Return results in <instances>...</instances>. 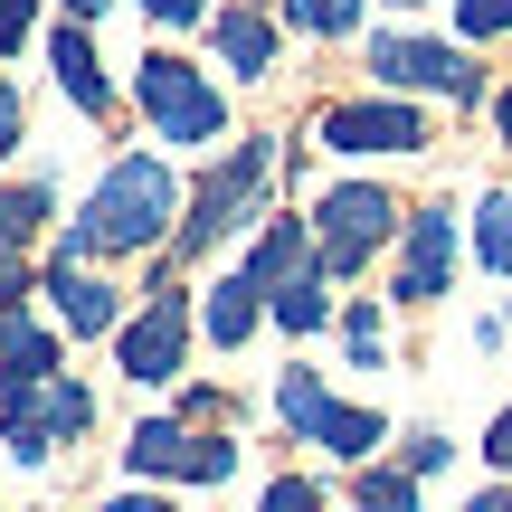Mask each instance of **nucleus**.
Wrapping results in <instances>:
<instances>
[{
    "label": "nucleus",
    "instance_id": "6ab92c4d",
    "mask_svg": "<svg viewBox=\"0 0 512 512\" xmlns=\"http://www.w3.org/2000/svg\"><path fill=\"white\" fill-rule=\"evenodd\" d=\"M48 219V190H0V256H19Z\"/></svg>",
    "mask_w": 512,
    "mask_h": 512
},
{
    "label": "nucleus",
    "instance_id": "1a4fd4ad",
    "mask_svg": "<svg viewBox=\"0 0 512 512\" xmlns=\"http://www.w3.org/2000/svg\"><path fill=\"white\" fill-rule=\"evenodd\" d=\"M323 143L332 152H427V114L418 105H332Z\"/></svg>",
    "mask_w": 512,
    "mask_h": 512
},
{
    "label": "nucleus",
    "instance_id": "72a5a7b5",
    "mask_svg": "<svg viewBox=\"0 0 512 512\" xmlns=\"http://www.w3.org/2000/svg\"><path fill=\"white\" fill-rule=\"evenodd\" d=\"M465 512H512V494H484V503H465Z\"/></svg>",
    "mask_w": 512,
    "mask_h": 512
},
{
    "label": "nucleus",
    "instance_id": "7ed1b4c3",
    "mask_svg": "<svg viewBox=\"0 0 512 512\" xmlns=\"http://www.w3.org/2000/svg\"><path fill=\"white\" fill-rule=\"evenodd\" d=\"M266 162H275V143H238L228 171H209L200 200H190V219H181V256H200V247H219L228 228H247L256 190H266Z\"/></svg>",
    "mask_w": 512,
    "mask_h": 512
},
{
    "label": "nucleus",
    "instance_id": "c756f323",
    "mask_svg": "<svg viewBox=\"0 0 512 512\" xmlns=\"http://www.w3.org/2000/svg\"><path fill=\"white\" fill-rule=\"evenodd\" d=\"M484 456H494V465H503V475H512V408H503V418H494V437H484Z\"/></svg>",
    "mask_w": 512,
    "mask_h": 512
},
{
    "label": "nucleus",
    "instance_id": "20e7f679",
    "mask_svg": "<svg viewBox=\"0 0 512 512\" xmlns=\"http://www.w3.org/2000/svg\"><path fill=\"white\" fill-rule=\"evenodd\" d=\"M124 465H133V475H171V484H228V475H238V446L200 437L190 418H152V427H133Z\"/></svg>",
    "mask_w": 512,
    "mask_h": 512
},
{
    "label": "nucleus",
    "instance_id": "4be33fe9",
    "mask_svg": "<svg viewBox=\"0 0 512 512\" xmlns=\"http://www.w3.org/2000/svg\"><path fill=\"white\" fill-rule=\"evenodd\" d=\"M351 512H418V494H408V475H380V465H370L361 494H351Z\"/></svg>",
    "mask_w": 512,
    "mask_h": 512
},
{
    "label": "nucleus",
    "instance_id": "a211bd4d",
    "mask_svg": "<svg viewBox=\"0 0 512 512\" xmlns=\"http://www.w3.org/2000/svg\"><path fill=\"white\" fill-rule=\"evenodd\" d=\"M294 256H304V219H275L266 238H256L247 275H256V285H294Z\"/></svg>",
    "mask_w": 512,
    "mask_h": 512
},
{
    "label": "nucleus",
    "instance_id": "c85d7f7f",
    "mask_svg": "<svg viewBox=\"0 0 512 512\" xmlns=\"http://www.w3.org/2000/svg\"><path fill=\"white\" fill-rule=\"evenodd\" d=\"M10 152H19V95L0 86V162H10Z\"/></svg>",
    "mask_w": 512,
    "mask_h": 512
},
{
    "label": "nucleus",
    "instance_id": "6e6552de",
    "mask_svg": "<svg viewBox=\"0 0 512 512\" xmlns=\"http://www.w3.org/2000/svg\"><path fill=\"white\" fill-rule=\"evenodd\" d=\"M181 342H190V304L162 285V294L143 304V323H124V380H133V389L171 380V370H181Z\"/></svg>",
    "mask_w": 512,
    "mask_h": 512
},
{
    "label": "nucleus",
    "instance_id": "39448f33",
    "mask_svg": "<svg viewBox=\"0 0 512 512\" xmlns=\"http://www.w3.org/2000/svg\"><path fill=\"white\" fill-rule=\"evenodd\" d=\"M313 228H323V247H313V256H323V275H361L370 256L399 238V200H389V190H332Z\"/></svg>",
    "mask_w": 512,
    "mask_h": 512
},
{
    "label": "nucleus",
    "instance_id": "9d476101",
    "mask_svg": "<svg viewBox=\"0 0 512 512\" xmlns=\"http://www.w3.org/2000/svg\"><path fill=\"white\" fill-rule=\"evenodd\" d=\"M446 275H456V228H446V209H427V219H408L399 247V304H437Z\"/></svg>",
    "mask_w": 512,
    "mask_h": 512
},
{
    "label": "nucleus",
    "instance_id": "f03ea898",
    "mask_svg": "<svg viewBox=\"0 0 512 512\" xmlns=\"http://www.w3.org/2000/svg\"><path fill=\"white\" fill-rule=\"evenodd\" d=\"M133 95H143V114H152L162 143H219L228 133L219 86H209L190 57H143V67H133Z\"/></svg>",
    "mask_w": 512,
    "mask_h": 512
},
{
    "label": "nucleus",
    "instance_id": "f8f14e48",
    "mask_svg": "<svg viewBox=\"0 0 512 512\" xmlns=\"http://www.w3.org/2000/svg\"><path fill=\"white\" fill-rule=\"evenodd\" d=\"M48 304L67 313V332H114V285H95V275H76L67 256L48 266Z\"/></svg>",
    "mask_w": 512,
    "mask_h": 512
},
{
    "label": "nucleus",
    "instance_id": "393cba45",
    "mask_svg": "<svg viewBox=\"0 0 512 512\" xmlns=\"http://www.w3.org/2000/svg\"><path fill=\"white\" fill-rule=\"evenodd\" d=\"M266 512H323V494H313L304 475H275L266 484Z\"/></svg>",
    "mask_w": 512,
    "mask_h": 512
},
{
    "label": "nucleus",
    "instance_id": "423d86ee",
    "mask_svg": "<svg viewBox=\"0 0 512 512\" xmlns=\"http://www.w3.org/2000/svg\"><path fill=\"white\" fill-rule=\"evenodd\" d=\"M95 418V399L76 380H38V389H10V408H0V437H10L19 465H48L57 437H76V427Z\"/></svg>",
    "mask_w": 512,
    "mask_h": 512
},
{
    "label": "nucleus",
    "instance_id": "dca6fc26",
    "mask_svg": "<svg viewBox=\"0 0 512 512\" xmlns=\"http://www.w3.org/2000/svg\"><path fill=\"white\" fill-rule=\"evenodd\" d=\"M323 408H332L323 370H285V380H275V418H285L294 437H313V427H323Z\"/></svg>",
    "mask_w": 512,
    "mask_h": 512
},
{
    "label": "nucleus",
    "instance_id": "bb28decb",
    "mask_svg": "<svg viewBox=\"0 0 512 512\" xmlns=\"http://www.w3.org/2000/svg\"><path fill=\"white\" fill-rule=\"evenodd\" d=\"M342 332H351V351H361V370L380 361V323H370V304H351V313H342Z\"/></svg>",
    "mask_w": 512,
    "mask_h": 512
},
{
    "label": "nucleus",
    "instance_id": "f3484780",
    "mask_svg": "<svg viewBox=\"0 0 512 512\" xmlns=\"http://www.w3.org/2000/svg\"><path fill=\"white\" fill-rule=\"evenodd\" d=\"M256 275H228L219 294H209V342H247V323H256Z\"/></svg>",
    "mask_w": 512,
    "mask_h": 512
},
{
    "label": "nucleus",
    "instance_id": "aec40b11",
    "mask_svg": "<svg viewBox=\"0 0 512 512\" xmlns=\"http://www.w3.org/2000/svg\"><path fill=\"white\" fill-rule=\"evenodd\" d=\"M323 285H313V275H294V285H275V323H285V332H323Z\"/></svg>",
    "mask_w": 512,
    "mask_h": 512
},
{
    "label": "nucleus",
    "instance_id": "f704fd0d",
    "mask_svg": "<svg viewBox=\"0 0 512 512\" xmlns=\"http://www.w3.org/2000/svg\"><path fill=\"white\" fill-rule=\"evenodd\" d=\"M67 10H95V0H67Z\"/></svg>",
    "mask_w": 512,
    "mask_h": 512
},
{
    "label": "nucleus",
    "instance_id": "2eb2a0df",
    "mask_svg": "<svg viewBox=\"0 0 512 512\" xmlns=\"http://www.w3.org/2000/svg\"><path fill=\"white\" fill-rule=\"evenodd\" d=\"M380 437H389L380 408H342V399H332V408H323V427H313V446H332V456H351V465H361Z\"/></svg>",
    "mask_w": 512,
    "mask_h": 512
},
{
    "label": "nucleus",
    "instance_id": "412c9836",
    "mask_svg": "<svg viewBox=\"0 0 512 512\" xmlns=\"http://www.w3.org/2000/svg\"><path fill=\"white\" fill-rule=\"evenodd\" d=\"M475 247H484V266H494V275H512V190H494V200H484Z\"/></svg>",
    "mask_w": 512,
    "mask_h": 512
},
{
    "label": "nucleus",
    "instance_id": "a878e982",
    "mask_svg": "<svg viewBox=\"0 0 512 512\" xmlns=\"http://www.w3.org/2000/svg\"><path fill=\"white\" fill-rule=\"evenodd\" d=\"M437 465H446V437H437V427H418L408 456H399V475H437Z\"/></svg>",
    "mask_w": 512,
    "mask_h": 512
},
{
    "label": "nucleus",
    "instance_id": "4468645a",
    "mask_svg": "<svg viewBox=\"0 0 512 512\" xmlns=\"http://www.w3.org/2000/svg\"><path fill=\"white\" fill-rule=\"evenodd\" d=\"M219 57L238 76H266L275 67V19H256V10H219Z\"/></svg>",
    "mask_w": 512,
    "mask_h": 512
},
{
    "label": "nucleus",
    "instance_id": "9b49d317",
    "mask_svg": "<svg viewBox=\"0 0 512 512\" xmlns=\"http://www.w3.org/2000/svg\"><path fill=\"white\" fill-rule=\"evenodd\" d=\"M48 67H57V86H67L76 114H105V105H114L105 67H95V48H86V29H57V38H48Z\"/></svg>",
    "mask_w": 512,
    "mask_h": 512
},
{
    "label": "nucleus",
    "instance_id": "473e14b6",
    "mask_svg": "<svg viewBox=\"0 0 512 512\" xmlns=\"http://www.w3.org/2000/svg\"><path fill=\"white\" fill-rule=\"evenodd\" d=\"M494 124H503V133H512V86H503V95H494Z\"/></svg>",
    "mask_w": 512,
    "mask_h": 512
},
{
    "label": "nucleus",
    "instance_id": "f257e3e1",
    "mask_svg": "<svg viewBox=\"0 0 512 512\" xmlns=\"http://www.w3.org/2000/svg\"><path fill=\"white\" fill-rule=\"evenodd\" d=\"M171 171L162 162H114L105 181H95V200L76 209V228H67V256H133L143 238H162V219H171Z\"/></svg>",
    "mask_w": 512,
    "mask_h": 512
},
{
    "label": "nucleus",
    "instance_id": "0eeeda50",
    "mask_svg": "<svg viewBox=\"0 0 512 512\" xmlns=\"http://www.w3.org/2000/svg\"><path fill=\"white\" fill-rule=\"evenodd\" d=\"M370 76L380 86H427V95H475V67L446 38H370Z\"/></svg>",
    "mask_w": 512,
    "mask_h": 512
},
{
    "label": "nucleus",
    "instance_id": "2f4dec72",
    "mask_svg": "<svg viewBox=\"0 0 512 512\" xmlns=\"http://www.w3.org/2000/svg\"><path fill=\"white\" fill-rule=\"evenodd\" d=\"M105 512H171V503H152V494H124V503H105Z\"/></svg>",
    "mask_w": 512,
    "mask_h": 512
},
{
    "label": "nucleus",
    "instance_id": "7c9ffc66",
    "mask_svg": "<svg viewBox=\"0 0 512 512\" xmlns=\"http://www.w3.org/2000/svg\"><path fill=\"white\" fill-rule=\"evenodd\" d=\"M152 19H171V29H190V19H200V0H143Z\"/></svg>",
    "mask_w": 512,
    "mask_h": 512
},
{
    "label": "nucleus",
    "instance_id": "b1692460",
    "mask_svg": "<svg viewBox=\"0 0 512 512\" xmlns=\"http://www.w3.org/2000/svg\"><path fill=\"white\" fill-rule=\"evenodd\" d=\"M456 19H465V38H503L512 29V0H456Z\"/></svg>",
    "mask_w": 512,
    "mask_h": 512
},
{
    "label": "nucleus",
    "instance_id": "5701e85b",
    "mask_svg": "<svg viewBox=\"0 0 512 512\" xmlns=\"http://www.w3.org/2000/svg\"><path fill=\"white\" fill-rule=\"evenodd\" d=\"M285 19H294V29H323V38H342L351 19H361V0H285Z\"/></svg>",
    "mask_w": 512,
    "mask_h": 512
},
{
    "label": "nucleus",
    "instance_id": "cd10ccee",
    "mask_svg": "<svg viewBox=\"0 0 512 512\" xmlns=\"http://www.w3.org/2000/svg\"><path fill=\"white\" fill-rule=\"evenodd\" d=\"M19 38H29V0H0V57H10Z\"/></svg>",
    "mask_w": 512,
    "mask_h": 512
},
{
    "label": "nucleus",
    "instance_id": "ddd939ff",
    "mask_svg": "<svg viewBox=\"0 0 512 512\" xmlns=\"http://www.w3.org/2000/svg\"><path fill=\"white\" fill-rule=\"evenodd\" d=\"M48 370H57V342L19 313H0V389H38Z\"/></svg>",
    "mask_w": 512,
    "mask_h": 512
}]
</instances>
